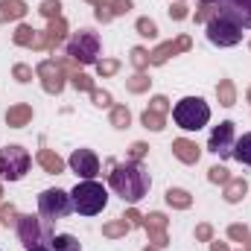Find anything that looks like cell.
I'll return each instance as SVG.
<instances>
[{"instance_id":"cell-1","label":"cell","mask_w":251,"mask_h":251,"mask_svg":"<svg viewBox=\"0 0 251 251\" xmlns=\"http://www.w3.org/2000/svg\"><path fill=\"white\" fill-rule=\"evenodd\" d=\"M108 184H111V190H114L123 201L137 204V201L149 193L152 178H149V173L143 170V164H137V161H126V164H114V161H111Z\"/></svg>"},{"instance_id":"cell-2","label":"cell","mask_w":251,"mask_h":251,"mask_svg":"<svg viewBox=\"0 0 251 251\" xmlns=\"http://www.w3.org/2000/svg\"><path fill=\"white\" fill-rule=\"evenodd\" d=\"M70 201H73V210L82 213V216H97L105 210L108 204V190L102 187L100 181L88 178V181H79L76 187L70 190Z\"/></svg>"},{"instance_id":"cell-3","label":"cell","mask_w":251,"mask_h":251,"mask_svg":"<svg viewBox=\"0 0 251 251\" xmlns=\"http://www.w3.org/2000/svg\"><path fill=\"white\" fill-rule=\"evenodd\" d=\"M173 120L178 123V128H184V131H199V128H204L207 120H210V105L201 97H184L181 102H176Z\"/></svg>"},{"instance_id":"cell-4","label":"cell","mask_w":251,"mask_h":251,"mask_svg":"<svg viewBox=\"0 0 251 251\" xmlns=\"http://www.w3.org/2000/svg\"><path fill=\"white\" fill-rule=\"evenodd\" d=\"M18 228V240L26 246V249H35V246H50L53 243V222L44 219L41 213L38 216H18L15 222Z\"/></svg>"},{"instance_id":"cell-5","label":"cell","mask_w":251,"mask_h":251,"mask_svg":"<svg viewBox=\"0 0 251 251\" xmlns=\"http://www.w3.org/2000/svg\"><path fill=\"white\" fill-rule=\"evenodd\" d=\"M100 50H102V41H100V35L94 29H79L67 41V56L76 64H97L100 62Z\"/></svg>"},{"instance_id":"cell-6","label":"cell","mask_w":251,"mask_h":251,"mask_svg":"<svg viewBox=\"0 0 251 251\" xmlns=\"http://www.w3.org/2000/svg\"><path fill=\"white\" fill-rule=\"evenodd\" d=\"M29 164H32V158H29V152L24 146L12 143V146H3L0 149V178L21 181L29 173Z\"/></svg>"},{"instance_id":"cell-7","label":"cell","mask_w":251,"mask_h":251,"mask_svg":"<svg viewBox=\"0 0 251 251\" xmlns=\"http://www.w3.org/2000/svg\"><path fill=\"white\" fill-rule=\"evenodd\" d=\"M38 213H41L44 219H50V222H56V219H67V216L73 213L70 193H64V190H59V187L44 190V193L38 196Z\"/></svg>"},{"instance_id":"cell-8","label":"cell","mask_w":251,"mask_h":251,"mask_svg":"<svg viewBox=\"0 0 251 251\" xmlns=\"http://www.w3.org/2000/svg\"><path fill=\"white\" fill-rule=\"evenodd\" d=\"M207 41L216 44V47H234V44L243 41V29H240L234 21L216 15V18L207 21Z\"/></svg>"},{"instance_id":"cell-9","label":"cell","mask_w":251,"mask_h":251,"mask_svg":"<svg viewBox=\"0 0 251 251\" xmlns=\"http://www.w3.org/2000/svg\"><path fill=\"white\" fill-rule=\"evenodd\" d=\"M234 143H237V131H234V123L231 120H225V123H219L213 131H210V140H207V149L213 152V155H219V158H228L231 152H234Z\"/></svg>"},{"instance_id":"cell-10","label":"cell","mask_w":251,"mask_h":251,"mask_svg":"<svg viewBox=\"0 0 251 251\" xmlns=\"http://www.w3.org/2000/svg\"><path fill=\"white\" fill-rule=\"evenodd\" d=\"M35 76L41 79V85H44V91H47V94H62V91H64V70L59 67L56 59L41 62L38 67H35Z\"/></svg>"},{"instance_id":"cell-11","label":"cell","mask_w":251,"mask_h":251,"mask_svg":"<svg viewBox=\"0 0 251 251\" xmlns=\"http://www.w3.org/2000/svg\"><path fill=\"white\" fill-rule=\"evenodd\" d=\"M219 3V15L234 21L240 29H251V0H216Z\"/></svg>"},{"instance_id":"cell-12","label":"cell","mask_w":251,"mask_h":251,"mask_svg":"<svg viewBox=\"0 0 251 251\" xmlns=\"http://www.w3.org/2000/svg\"><path fill=\"white\" fill-rule=\"evenodd\" d=\"M67 164H70V170H73L79 178H85V181L94 178V176L100 173V158H97L91 149H76V152L70 155Z\"/></svg>"},{"instance_id":"cell-13","label":"cell","mask_w":251,"mask_h":251,"mask_svg":"<svg viewBox=\"0 0 251 251\" xmlns=\"http://www.w3.org/2000/svg\"><path fill=\"white\" fill-rule=\"evenodd\" d=\"M193 47V41H190V35H178L176 41H167V44H161V47H155L152 53H149V64H167L173 56H178V53H184Z\"/></svg>"},{"instance_id":"cell-14","label":"cell","mask_w":251,"mask_h":251,"mask_svg":"<svg viewBox=\"0 0 251 251\" xmlns=\"http://www.w3.org/2000/svg\"><path fill=\"white\" fill-rule=\"evenodd\" d=\"M64 32H67V21L62 15L59 18H50V26L41 32V41H38V50H56L64 41Z\"/></svg>"},{"instance_id":"cell-15","label":"cell","mask_w":251,"mask_h":251,"mask_svg":"<svg viewBox=\"0 0 251 251\" xmlns=\"http://www.w3.org/2000/svg\"><path fill=\"white\" fill-rule=\"evenodd\" d=\"M173 155L181 161V164H199V158H201V149L187 140V137H178V140H173Z\"/></svg>"},{"instance_id":"cell-16","label":"cell","mask_w":251,"mask_h":251,"mask_svg":"<svg viewBox=\"0 0 251 251\" xmlns=\"http://www.w3.org/2000/svg\"><path fill=\"white\" fill-rule=\"evenodd\" d=\"M32 123V105H26V102H18V105H12L9 111H6V126H12V128H24V126Z\"/></svg>"},{"instance_id":"cell-17","label":"cell","mask_w":251,"mask_h":251,"mask_svg":"<svg viewBox=\"0 0 251 251\" xmlns=\"http://www.w3.org/2000/svg\"><path fill=\"white\" fill-rule=\"evenodd\" d=\"M35 161L41 164V170L44 173H50V176H59L64 173V161L53 152V149H38V155H35Z\"/></svg>"},{"instance_id":"cell-18","label":"cell","mask_w":251,"mask_h":251,"mask_svg":"<svg viewBox=\"0 0 251 251\" xmlns=\"http://www.w3.org/2000/svg\"><path fill=\"white\" fill-rule=\"evenodd\" d=\"M24 15H26V3L24 0H0V24L21 21Z\"/></svg>"},{"instance_id":"cell-19","label":"cell","mask_w":251,"mask_h":251,"mask_svg":"<svg viewBox=\"0 0 251 251\" xmlns=\"http://www.w3.org/2000/svg\"><path fill=\"white\" fill-rule=\"evenodd\" d=\"M15 44L18 47H32V50H38V41H41V32L38 29H32V26H26V24H21L18 29H15Z\"/></svg>"},{"instance_id":"cell-20","label":"cell","mask_w":251,"mask_h":251,"mask_svg":"<svg viewBox=\"0 0 251 251\" xmlns=\"http://www.w3.org/2000/svg\"><path fill=\"white\" fill-rule=\"evenodd\" d=\"M246 193H249V181L246 178H231L228 184H225V201L228 204H237V201H243L246 199Z\"/></svg>"},{"instance_id":"cell-21","label":"cell","mask_w":251,"mask_h":251,"mask_svg":"<svg viewBox=\"0 0 251 251\" xmlns=\"http://www.w3.org/2000/svg\"><path fill=\"white\" fill-rule=\"evenodd\" d=\"M216 97H219V105L231 108V105L237 102V88H234V82H231V79H219V85H216Z\"/></svg>"},{"instance_id":"cell-22","label":"cell","mask_w":251,"mask_h":251,"mask_svg":"<svg viewBox=\"0 0 251 251\" xmlns=\"http://www.w3.org/2000/svg\"><path fill=\"white\" fill-rule=\"evenodd\" d=\"M167 204L170 207H178V210H187L190 204H193V196L181 187H170L167 190Z\"/></svg>"},{"instance_id":"cell-23","label":"cell","mask_w":251,"mask_h":251,"mask_svg":"<svg viewBox=\"0 0 251 251\" xmlns=\"http://www.w3.org/2000/svg\"><path fill=\"white\" fill-rule=\"evenodd\" d=\"M240 164H246V167H251V131L249 134H243L237 143H234V152H231Z\"/></svg>"},{"instance_id":"cell-24","label":"cell","mask_w":251,"mask_h":251,"mask_svg":"<svg viewBox=\"0 0 251 251\" xmlns=\"http://www.w3.org/2000/svg\"><path fill=\"white\" fill-rule=\"evenodd\" d=\"M128 231H131V225L126 222L123 216H120V219H114V222H105V225H102V237H108V240H117V237H126Z\"/></svg>"},{"instance_id":"cell-25","label":"cell","mask_w":251,"mask_h":251,"mask_svg":"<svg viewBox=\"0 0 251 251\" xmlns=\"http://www.w3.org/2000/svg\"><path fill=\"white\" fill-rule=\"evenodd\" d=\"M149 85H152V79H149L143 70H137L134 76H128V79H126V88H128L131 94H143V91H149Z\"/></svg>"},{"instance_id":"cell-26","label":"cell","mask_w":251,"mask_h":251,"mask_svg":"<svg viewBox=\"0 0 251 251\" xmlns=\"http://www.w3.org/2000/svg\"><path fill=\"white\" fill-rule=\"evenodd\" d=\"M140 123L146 126V128H152V131H164V126H167V114H158V111L146 108L143 117H140Z\"/></svg>"},{"instance_id":"cell-27","label":"cell","mask_w":251,"mask_h":251,"mask_svg":"<svg viewBox=\"0 0 251 251\" xmlns=\"http://www.w3.org/2000/svg\"><path fill=\"white\" fill-rule=\"evenodd\" d=\"M50 249L53 251H79V240L70 237V234H59V237H53Z\"/></svg>"},{"instance_id":"cell-28","label":"cell","mask_w":251,"mask_h":251,"mask_svg":"<svg viewBox=\"0 0 251 251\" xmlns=\"http://www.w3.org/2000/svg\"><path fill=\"white\" fill-rule=\"evenodd\" d=\"M128 123H131V111L126 105H114L111 108V126L114 128H128Z\"/></svg>"},{"instance_id":"cell-29","label":"cell","mask_w":251,"mask_h":251,"mask_svg":"<svg viewBox=\"0 0 251 251\" xmlns=\"http://www.w3.org/2000/svg\"><path fill=\"white\" fill-rule=\"evenodd\" d=\"M228 237H231L234 243H243V246H249L251 231H249V225H240V222H234V225H228Z\"/></svg>"},{"instance_id":"cell-30","label":"cell","mask_w":251,"mask_h":251,"mask_svg":"<svg viewBox=\"0 0 251 251\" xmlns=\"http://www.w3.org/2000/svg\"><path fill=\"white\" fill-rule=\"evenodd\" d=\"M146 234H149V246H155L158 251L170 246V237H167L164 228H146Z\"/></svg>"},{"instance_id":"cell-31","label":"cell","mask_w":251,"mask_h":251,"mask_svg":"<svg viewBox=\"0 0 251 251\" xmlns=\"http://www.w3.org/2000/svg\"><path fill=\"white\" fill-rule=\"evenodd\" d=\"M137 35H143V38H155L158 35V26H155V21H149V18H137Z\"/></svg>"},{"instance_id":"cell-32","label":"cell","mask_w":251,"mask_h":251,"mask_svg":"<svg viewBox=\"0 0 251 251\" xmlns=\"http://www.w3.org/2000/svg\"><path fill=\"white\" fill-rule=\"evenodd\" d=\"M128 62L134 64V70H146V67H149V53H146L143 47H134L131 56H128Z\"/></svg>"},{"instance_id":"cell-33","label":"cell","mask_w":251,"mask_h":251,"mask_svg":"<svg viewBox=\"0 0 251 251\" xmlns=\"http://www.w3.org/2000/svg\"><path fill=\"white\" fill-rule=\"evenodd\" d=\"M38 12H41L47 21H50V18H59V15H62V3H59V0H44V3L38 6Z\"/></svg>"},{"instance_id":"cell-34","label":"cell","mask_w":251,"mask_h":251,"mask_svg":"<svg viewBox=\"0 0 251 251\" xmlns=\"http://www.w3.org/2000/svg\"><path fill=\"white\" fill-rule=\"evenodd\" d=\"M207 178H210L213 184H228V181H231V173H228L225 167H210V170H207Z\"/></svg>"},{"instance_id":"cell-35","label":"cell","mask_w":251,"mask_h":251,"mask_svg":"<svg viewBox=\"0 0 251 251\" xmlns=\"http://www.w3.org/2000/svg\"><path fill=\"white\" fill-rule=\"evenodd\" d=\"M167 225H170V219H167L164 213H149V216H143V228H164V231H167Z\"/></svg>"},{"instance_id":"cell-36","label":"cell","mask_w":251,"mask_h":251,"mask_svg":"<svg viewBox=\"0 0 251 251\" xmlns=\"http://www.w3.org/2000/svg\"><path fill=\"white\" fill-rule=\"evenodd\" d=\"M120 70V62L117 59H102V62H97V73L100 76H114Z\"/></svg>"},{"instance_id":"cell-37","label":"cell","mask_w":251,"mask_h":251,"mask_svg":"<svg viewBox=\"0 0 251 251\" xmlns=\"http://www.w3.org/2000/svg\"><path fill=\"white\" fill-rule=\"evenodd\" d=\"M94 15H97V21H102V24L114 21V15H111V6H108V3H102V0H97V3H94Z\"/></svg>"},{"instance_id":"cell-38","label":"cell","mask_w":251,"mask_h":251,"mask_svg":"<svg viewBox=\"0 0 251 251\" xmlns=\"http://www.w3.org/2000/svg\"><path fill=\"white\" fill-rule=\"evenodd\" d=\"M219 15V9H213V3H201L199 9H196V21H210V18H216Z\"/></svg>"},{"instance_id":"cell-39","label":"cell","mask_w":251,"mask_h":251,"mask_svg":"<svg viewBox=\"0 0 251 251\" xmlns=\"http://www.w3.org/2000/svg\"><path fill=\"white\" fill-rule=\"evenodd\" d=\"M70 82H73V88L76 91H94V82H91V76H85V73H76V76H70Z\"/></svg>"},{"instance_id":"cell-40","label":"cell","mask_w":251,"mask_h":251,"mask_svg":"<svg viewBox=\"0 0 251 251\" xmlns=\"http://www.w3.org/2000/svg\"><path fill=\"white\" fill-rule=\"evenodd\" d=\"M146 152H149V146L137 140V143H131V146H128V161H137V164H140V161L146 158Z\"/></svg>"},{"instance_id":"cell-41","label":"cell","mask_w":251,"mask_h":251,"mask_svg":"<svg viewBox=\"0 0 251 251\" xmlns=\"http://www.w3.org/2000/svg\"><path fill=\"white\" fill-rule=\"evenodd\" d=\"M12 76H15L18 82H32V67H29V64H15V67H12Z\"/></svg>"},{"instance_id":"cell-42","label":"cell","mask_w":251,"mask_h":251,"mask_svg":"<svg viewBox=\"0 0 251 251\" xmlns=\"http://www.w3.org/2000/svg\"><path fill=\"white\" fill-rule=\"evenodd\" d=\"M91 100H94V105H100V108H108V105H111V94H108V91H100V88L91 91Z\"/></svg>"},{"instance_id":"cell-43","label":"cell","mask_w":251,"mask_h":251,"mask_svg":"<svg viewBox=\"0 0 251 251\" xmlns=\"http://www.w3.org/2000/svg\"><path fill=\"white\" fill-rule=\"evenodd\" d=\"M0 222H3V225L18 222V210H15V204H0Z\"/></svg>"},{"instance_id":"cell-44","label":"cell","mask_w":251,"mask_h":251,"mask_svg":"<svg viewBox=\"0 0 251 251\" xmlns=\"http://www.w3.org/2000/svg\"><path fill=\"white\" fill-rule=\"evenodd\" d=\"M187 15L190 12H187V3H184V0H176V3L170 6V18H173V21H184Z\"/></svg>"},{"instance_id":"cell-45","label":"cell","mask_w":251,"mask_h":251,"mask_svg":"<svg viewBox=\"0 0 251 251\" xmlns=\"http://www.w3.org/2000/svg\"><path fill=\"white\" fill-rule=\"evenodd\" d=\"M108 6H111V15H114V18L131 12V0H108Z\"/></svg>"},{"instance_id":"cell-46","label":"cell","mask_w":251,"mask_h":251,"mask_svg":"<svg viewBox=\"0 0 251 251\" xmlns=\"http://www.w3.org/2000/svg\"><path fill=\"white\" fill-rule=\"evenodd\" d=\"M196 240H199V243H210V240H213V228H210L207 222L196 225Z\"/></svg>"},{"instance_id":"cell-47","label":"cell","mask_w":251,"mask_h":251,"mask_svg":"<svg viewBox=\"0 0 251 251\" xmlns=\"http://www.w3.org/2000/svg\"><path fill=\"white\" fill-rule=\"evenodd\" d=\"M149 108H152V111H158V114H167V111H170V100H167V97H152Z\"/></svg>"},{"instance_id":"cell-48","label":"cell","mask_w":251,"mask_h":251,"mask_svg":"<svg viewBox=\"0 0 251 251\" xmlns=\"http://www.w3.org/2000/svg\"><path fill=\"white\" fill-rule=\"evenodd\" d=\"M126 222L131 225V228H143V216L137 213V210H126V216H123Z\"/></svg>"},{"instance_id":"cell-49","label":"cell","mask_w":251,"mask_h":251,"mask_svg":"<svg viewBox=\"0 0 251 251\" xmlns=\"http://www.w3.org/2000/svg\"><path fill=\"white\" fill-rule=\"evenodd\" d=\"M210 251H231V249H228L225 243H213V240H210Z\"/></svg>"},{"instance_id":"cell-50","label":"cell","mask_w":251,"mask_h":251,"mask_svg":"<svg viewBox=\"0 0 251 251\" xmlns=\"http://www.w3.org/2000/svg\"><path fill=\"white\" fill-rule=\"evenodd\" d=\"M29 251H53L50 246H35V249H29Z\"/></svg>"},{"instance_id":"cell-51","label":"cell","mask_w":251,"mask_h":251,"mask_svg":"<svg viewBox=\"0 0 251 251\" xmlns=\"http://www.w3.org/2000/svg\"><path fill=\"white\" fill-rule=\"evenodd\" d=\"M143 251H158V249H155V246H146V249H143Z\"/></svg>"},{"instance_id":"cell-52","label":"cell","mask_w":251,"mask_h":251,"mask_svg":"<svg viewBox=\"0 0 251 251\" xmlns=\"http://www.w3.org/2000/svg\"><path fill=\"white\" fill-rule=\"evenodd\" d=\"M199 3H216V0H199Z\"/></svg>"},{"instance_id":"cell-53","label":"cell","mask_w":251,"mask_h":251,"mask_svg":"<svg viewBox=\"0 0 251 251\" xmlns=\"http://www.w3.org/2000/svg\"><path fill=\"white\" fill-rule=\"evenodd\" d=\"M249 102H251V88H249Z\"/></svg>"},{"instance_id":"cell-54","label":"cell","mask_w":251,"mask_h":251,"mask_svg":"<svg viewBox=\"0 0 251 251\" xmlns=\"http://www.w3.org/2000/svg\"><path fill=\"white\" fill-rule=\"evenodd\" d=\"M249 251H251V240H249Z\"/></svg>"},{"instance_id":"cell-55","label":"cell","mask_w":251,"mask_h":251,"mask_svg":"<svg viewBox=\"0 0 251 251\" xmlns=\"http://www.w3.org/2000/svg\"><path fill=\"white\" fill-rule=\"evenodd\" d=\"M88 3H97V0H88Z\"/></svg>"},{"instance_id":"cell-56","label":"cell","mask_w":251,"mask_h":251,"mask_svg":"<svg viewBox=\"0 0 251 251\" xmlns=\"http://www.w3.org/2000/svg\"><path fill=\"white\" fill-rule=\"evenodd\" d=\"M0 196H3V187H0Z\"/></svg>"},{"instance_id":"cell-57","label":"cell","mask_w":251,"mask_h":251,"mask_svg":"<svg viewBox=\"0 0 251 251\" xmlns=\"http://www.w3.org/2000/svg\"><path fill=\"white\" fill-rule=\"evenodd\" d=\"M240 251H249V249H240Z\"/></svg>"}]
</instances>
